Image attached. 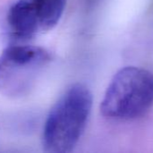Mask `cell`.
I'll return each mask as SVG.
<instances>
[{"mask_svg":"<svg viewBox=\"0 0 153 153\" xmlns=\"http://www.w3.org/2000/svg\"><path fill=\"white\" fill-rule=\"evenodd\" d=\"M93 96L81 83L70 86L50 109L42 133L43 150L68 153L78 144L89 117Z\"/></svg>","mask_w":153,"mask_h":153,"instance_id":"cell-1","label":"cell"},{"mask_svg":"<svg viewBox=\"0 0 153 153\" xmlns=\"http://www.w3.org/2000/svg\"><path fill=\"white\" fill-rule=\"evenodd\" d=\"M153 106V74L136 66L119 70L101 102V114L112 119L131 120L146 114Z\"/></svg>","mask_w":153,"mask_h":153,"instance_id":"cell-2","label":"cell"},{"mask_svg":"<svg viewBox=\"0 0 153 153\" xmlns=\"http://www.w3.org/2000/svg\"><path fill=\"white\" fill-rule=\"evenodd\" d=\"M50 61V53L41 47L6 48L0 55V91L9 95L21 93Z\"/></svg>","mask_w":153,"mask_h":153,"instance_id":"cell-3","label":"cell"},{"mask_svg":"<svg viewBox=\"0 0 153 153\" xmlns=\"http://www.w3.org/2000/svg\"><path fill=\"white\" fill-rule=\"evenodd\" d=\"M7 22L13 35L18 39H29L41 30L31 0L16 1L8 11Z\"/></svg>","mask_w":153,"mask_h":153,"instance_id":"cell-4","label":"cell"},{"mask_svg":"<svg viewBox=\"0 0 153 153\" xmlns=\"http://www.w3.org/2000/svg\"><path fill=\"white\" fill-rule=\"evenodd\" d=\"M41 30H50L59 22L67 0H31Z\"/></svg>","mask_w":153,"mask_h":153,"instance_id":"cell-5","label":"cell"}]
</instances>
